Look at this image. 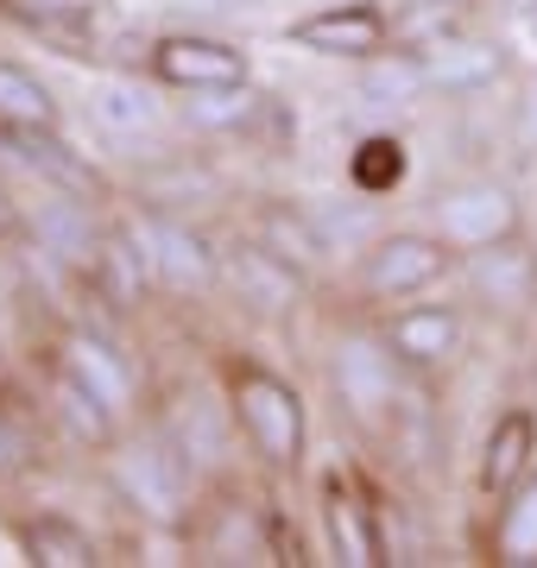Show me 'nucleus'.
I'll return each mask as SVG.
<instances>
[{
	"mask_svg": "<svg viewBox=\"0 0 537 568\" xmlns=\"http://www.w3.org/2000/svg\"><path fill=\"white\" fill-rule=\"evenodd\" d=\"M531 443L537 429L525 410H506L494 424V436H487V455H480V487L487 493H513L525 474H531Z\"/></svg>",
	"mask_w": 537,
	"mask_h": 568,
	"instance_id": "4468645a",
	"label": "nucleus"
},
{
	"mask_svg": "<svg viewBox=\"0 0 537 568\" xmlns=\"http://www.w3.org/2000/svg\"><path fill=\"white\" fill-rule=\"evenodd\" d=\"M436 227H443V241L449 246H494V241H513L518 234V203H513V190L494 178H480V183H455L449 196L436 203Z\"/></svg>",
	"mask_w": 537,
	"mask_h": 568,
	"instance_id": "7ed1b4c3",
	"label": "nucleus"
},
{
	"mask_svg": "<svg viewBox=\"0 0 537 568\" xmlns=\"http://www.w3.org/2000/svg\"><path fill=\"white\" fill-rule=\"evenodd\" d=\"M430 89V77H424V58H412V51H379V58H367V70H361V95L379 108L393 102H412V95H424Z\"/></svg>",
	"mask_w": 537,
	"mask_h": 568,
	"instance_id": "5701e85b",
	"label": "nucleus"
},
{
	"mask_svg": "<svg viewBox=\"0 0 537 568\" xmlns=\"http://www.w3.org/2000/svg\"><path fill=\"white\" fill-rule=\"evenodd\" d=\"M494 562H506V568H531L537 562V467L506 493V506H499Z\"/></svg>",
	"mask_w": 537,
	"mask_h": 568,
	"instance_id": "f3484780",
	"label": "nucleus"
},
{
	"mask_svg": "<svg viewBox=\"0 0 537 568\" xmlns=\"http://www.w3.org/2000/svg\"><path fill=\"white\" fill-rule=\"evenodd\" d=\"M354 190H367V196H386V190H398L405 183V145L398 140H367L361 152H354Z\"/></svg>",
	"mask_w": 537,
	"mask_h": 568,
	"instance_id": "a878e982",
	"label": "nucleus"
},
{
	"mask_svg": "<svg viewBox=\"0 0 537 568\" xmlns=\"http://www.w3.org/2000/svg\"><path fill=\"white\" fill-rule=\"evenodd\" d=\"M518 140H525V145H537V82H531V95L518 102Z\"/></svg>",
	"mask_w": 537,
	"mask_h": 568,
	"instance_id": "c85d7f7f",
	"label": "nucleus"
},
{
	"mask_svg": "<svg viewBox=\"0 0 537 568\" xmlns=\"http://www.w3.org/2000/svg\"><path fill=\"white\" fill-rule=\"evenodd\" d=\"M63 366H70L77 379H89L114 410L133 405V373H126V361L108 342H95V335H70V342H63Z\"/></svg>",
	"mask_w": 537,
	"mask_h": 568,
	"instance_id": "a211bd4d",
	"label": "nucleus"
},
{
	"mask_svg": "<svg viewBox=\"0 0 537 568\" xmlns=\"http://www.w3.org/2000/svg\"><path fill=\"white\" fill-rule=\"evenodd\" d=\"M443 265H449L443 241H430V234H386L361 260V291L367 297H412V291H430L443 278Z\"/></svg>",
	"mask_w": 537,
	"mask_h": 568,
	"instance_id": "20e7f679",
	"label": "nucleus"
},
{
	"mask_svg": "<svg viewBox=\"0 0 537 568\" xmlns=\"http://www.w3.org/2000/svg\"><path fill=\"white\" fill-rule=\"evenodd\" d=\"M7 227H20V209L7 203V190H0V234H7Z\"/></svg>",
	"mask_w": 537,
	"mask_h": 568,
	"instance_id": "c756f323",
	"label": "nucleus"
},
{
	"mask_svg": "<svg viewBox=\"0 0 537 568\" xmlns=\"http://www.w3.org/2000/svg\"><path fill=\"white\" fill-rule=\"evenodd\" d=\"M203 7H253V0H203Z\"/></svg>",
	"mask_w": 537,
	"mask_h": 568,
	"instance_id": "7c9ffc66",
	"label": "nucleus"
},
{
	"mask_svg": "<svg viewBox=\"0 0 537 568\" xmlns=\"http://www.w3.org/2000/svg\"><path fill=\"white\" fill-rule=\"evenodd\" d=\"M114 487L126 493V506L145 511L152 525H184L190 506V462L184 448L165 436H145V443L114 455Z\"/></svg>",
	"mask_w": 537,
	"mask_h": 568,
	"instance_id": "f03ea898",
	"label": "nucleus"
},
{
	"mask_svg": "<svg viewBox=\"0 0 537 568\" xmlns=\"http://www.w3.org/2000/svg\"><path fill=\"white\" fill-rule=\"evenodd\" d=\"M393 347H373L361 342V335H348V342L335 347V386H342V398H348L354 417H379V405H393Z\"/></svg>",
	"mask_w": 537,
	"mask_h": 568,
	"instance_id": "9d476101",
	"label": "nucleus"
},
{
	"mask_svg": "<svg viewBox=\"0 0 537 568\" xmlns=\"http://www.w3.org/2000/svg\"><path fill=\"white\" fill-rule=\"evenodd\" d=\"M424 58V77L430 89H449V95H468V89H487L499 77V51L494 44H475V39H436L430 51H417Z\"/></svg>",
	"mask_w": 537,
	"mask_h": 568,
	"instance_id": "ddd939ff",
	"label": "nucleus"
},
{
	"mask_svg": "<svg viewBox=\"0 0 537 568\" xmlns=\"http://www.w3.org/2000/svg\"><path fill=\"white\" fill-rule=\"evenodd\" d=\"M253 108H260V95H253L247 82L190 89V121L196 126H241V121H253Z\"/></svg>",
	"mask_w": 537,
	"mask_h": 568,
	"instance_id": "393cba45",
	"label": "nucleus"
},
{
	"mask_svg": "<svg viewBox=\"0 0 537 568\" xmlns=\"http://www.w3.org/2000/svg\"><path fill=\"white\" fill-rule=\"evenodd\" d=\"M51 398H58V417L77 443H114V417H121V410L108 405L89 379H77L63 361H58V373H51Z\"/></svg>",
	"mask_w": 537,
	"mask_h": 568,
	"instance_id": "2eb2a0df",
	"label": "nucleus"
},
{
	"mask_svg": "<svg viewBox=\"0 0 537 568\" xmlns=\"http://www.w3.org/2000/svg\"><path fill=\"white\" fill-rule=\"evenodd\" d=\"M386 347L405 366H443L462 347V316H455V304H412L386 323Z\"/></svg>",
	"mask_w": 537,
	"mask_h": 568,
	"instance_id": "1a4fd4ad",
	"label": "nucleus"
},
{
	"mask_svg": "<svg viewBox=\"0 0 537 568\" xmlns=\"http://www.w3.org/2000/svg\"><path fill=\"white\" fill-rule=\"evenodd\" d=\"M330 544H335V556H342L348 568L386 562V556H379V530H373L367 499H361L354 487H342V480L330 487Z\"/></svg>",
	"mask_w": 537,
	"mask_h": 568,
	"instance_id": "dca6fc26",
	"label": "nucleus"
},
{
	"mask_svg": "<svg viewBox=\"0 0 537 568\" xmlns=\"http://www.w3.org/2000/svg\"><path fill=\"white\" fill-rule=\"evenodd\" d=\"M26 455H32V443H26V429L13 424V417H0V474H13V467H26Z\"/></svg>",
	"mask_w": 537,
	"mask_h": 568,
	"instance_id": "cd10ccee",
	"label": "nucleus"
},
{
	"mask_svg": "<svg viewBox=\"0 0 537 568\" xmlns=\"http://www.w3.org/2000/svg\"><path fill=\"white\" fill-rule=\"evenodd\" d=\"M417 7H462V0H417Z\"/></svg>",
	"mask_w": 537,
	"mask_h": 568,
	"instance_id": "2f4dec72",
	"label": "nucleus"
},
{
	"mask_svg": "<svg viewBox=\"0 0 537 568\" xmlns=\"http://www.w3.org/2000/svg\"><path fill=\"white\" fill-rule=\"evenodd\" d=\"M499 7H537V0H499Z\"/></svg>",
	"mask_w": 537,
	"mask_h": 568,
	"instance_id": "473e14b6",
	"label": "nucleus"
},
{
	"mask_svg": "<svg viewBox=\"0 0 537 568\" xmlns=\"http://www.w3.org/2000/svg\"><path fill=\"white\" fill-rule=\"evenodd\" d=\"M291 44L297 51H316V58H379L386 51V13L367 7V0H348V7H323L311 20L291 26Z\"/></svg>",
	"mask_w": 537,
	"mask_h": 568,
	"instance_id": "39448f33",
	"label": "nucleus"
},
{
	"mask_svg": "<svg viewBox=\"0 0 537 568\" xmlns=\"http://www.w3.org/2000/svg\"><path fill=\"white\" fill-rule=\"evenodd\" d=\"M95 278L108 284L114 304H140L145 278H159V272H152V253H145L140 234H108L102 253H95Z\"/></svg>",
	"mask_w": 537,
	"mask_h": 568,
	"instance_id": "6ab92c4d",
	"label": "nucleus"
},
{
	"mask_svg": "<svg viewBox=\"0 0 537 568\" xmlns=\"http://www.w3.org/2000/svg\"><path fill=\"white\" fill-rule=\"evenodd\" d=\"M152 70L178 89H215V82H247V58L222 39H196V32H178V39L152 44Z\"/></svg>",
	"mask_w": 537,
	"mask_h": 568,
	"instance_id": "0eeeda50",
	"label": "nucleus"
},
{
	"mask_svg": "<svg viewBox=\"0 0 537 568\" xmlns=\"http://www.w3.org/2000/svg\"><path fill=\"white\" fill-rule=\"evenodd\" d=\"M227 272H234V284H241V297H247L253 310H291L297 304V272H291L285 253H272V246H241L234 260H227Z\"/></svg>",
	"mask_w": 537,
	"mask_h": 568,
	"instance_id": "f8f14e48",
	"label": "nucleus"
},
{
	"mask_svg": "<svg viewBox=\"0 0 537 568\" xmlns=\"http://www.w3.org/2000/svg\"><path fill=\"white\" fill-rule=\"evenodd\" d=\"M468 284L499 310H525L537 297V253L518 234L513 241H494V246H475L468 253Z\"/></svg>",
	"mask_w": 537,
	"mask_h": 568,
	"instance_id": "6e6552de",
	"label": "nucleus"
},
{
	"mask_svg": "<svg viewBox=\"0 0 537 568\" xmlns=\"http://www.w3.org/2000/svg\"><path fill=\"white\" fill-rule=\"evenodd\" d=\"M26 556L39 568H89L95 562V544H89V530L70 525V518H32V525H26Z\"/></svg>",
	"mask_w": 537,
	"mask_h": 568,
	"instance_id": "412c9836",
	"label": "nucleus"
},
{
	"mask_svg": "<svg viewBox=\"0 0 537 568\" xmlns=\"http://www.w3.org/2000/svg\"><path fill=\"white\" fill-rule=\"evenodd\" d=\"M39 241L51 253H63L70 265H95L102 241H95V227H89V209L83 203H51L39 209Z\"/></svg>",
	"mask_w": 537,
	"mask_h": 568,
	"instance_id": "b1692460",
	"label": "nucleus"
},
{
	"mask_svg": "<svg viewBox=\"0 0 537 568\" xmlns=\"http://www.w3.org/2000/svg\"><path fill=\"white\" fill-rule=\"evenodd\" d=\"M89 114L108 126V133H140V126H159V102L140 82H95L89 89Z\"/></svg>",
	"mask_w": 537,
	"mask_h": 568,
	"instance_id": "4be33fe9",
	"label": "nucleus"
},
{
	"mask_svg": "<svg viewBox=\"0 0 537 568\" xmlns=\"http://www.w3.org/2000/svg\"><path fill=\"white\" fill-rule=\"evenodd\" d=\"M20 13H26V26H39L44 39L58 44V51H70V58H77V51L89 44V32H95L83 7H63V0H44V7H20Z\"/></svg>",
	"mask_w": 537,
	"mask_h": 568,
	"instance_id": "bb28decb",
	"label": "nucleus"
},
{
	"mask_svg": "<svg viewBox=\"0 0 537 568\" xmlns=\"http://www.w3.org/2000/svg\"><path fill=\"white\" fill-rule=\"evenodd\" d=\"M0 126H58V102L26 63L0 58Z\"/></svg>",
	"mask_w": 537,
	"mask_h": 568,
	"instance_id": "aec40b11",
	"label": "nucleus"
},
{
	"mask_svg": "<svg viewBox=\"0 0 537 568\" xmlns=\"http://www.w3.org/2000/svg\"><path fill=\"white\" fill-rule=\"evenodd\" d=\"M0 152H7L13 164H26V171H39V178L63 183V190H77V196L95 190V178L83 171V159H70V145H58L51 126H0Z\"/></svg>",
	"mask_w": 537,
	"mask_h": 568,
	"instance_id": "9b49d317",
	"label": "nucleus"
},
{
	"mask_svg": "<svg viewBox=\"0 0 537 568\" xmlns=\"http://www.w3.org/2000/svg\"><path fill=\"white\" fill-rule=\"evenodd\" d=\"M234 424L247 429V443L266 455L272 467H297L304 462V398L285 386V379H272L260 366H241L234 373Z\"/></svg>",
	"mask_w": 537,
	"mask_h": 568,
	"instance_id": "f257e3e1",
	"label": "nucleus"
},
{
	"mask_svg": "<svg viewBox=\"0 0 537 568\" xmlns=\"http://www.w3.org/2000/svg\"><path fill=\"white\" fill-rule=\"evenodd\" d=\"M140 241H145V253H152L159 284H171V291H209V284H215V253H209V241L196 227L165 222V215H145Z\"/></svg>",
	"mask_w": 537,
	"mask_h": 568,
	"instance_id": "423d86ee",
	"label": "nucleus"
}]
</instances>
